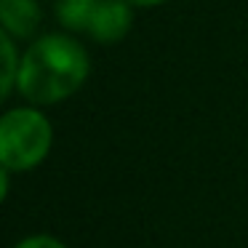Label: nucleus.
<instances>
[{
	"mask_svg": "<svg viewBox=\"0 0 248 248\" xmlns=\"http://www.w3.org/2000/svg\"><path fill=\"white\" fill-rule=\"evenodd\" d=\"M91 59L83 43L67 32H48L35 38L22 54L16 93L27 104L51 107L86 86Z\"/></svg>",
	"mask_w": 248,
	"mask_h": 248,
	"instance_id": "1",
	"label": "nucleus"
},
{
	"mask_svg": "<svg viewBox=\"0 0 248 248\" xmlns=\"http://www.w3.org/2000/svg\"><path fill=\"white\" fill-rule=\"evenodd\" d=\"M54 147V128L35 104L11 107L0 118V166L14 173L38 168Z\"/></svg>",
	"mask_w": 248,
	"mask_h": 248,
	"instance_id": "2",
	"label": "nucleus"
},
{
	"mask_svg": "<svg viewBox=\"0 0 248 248\" xmlns=\"http://www.w3.org/2000/svg\"><path fill=\"white\" fill-rule=\"evenodd\" d=\"M134 6L128 0H102L88 24V35L102 46H115L131 32Z\"/></svg>",
	"mask_w": 248,
	"mask_h": 248,
	"instance_id": "3",
	"label": "nucleus"
},
{
	"mask_svg": "<svg viewBox=\"0 0 248 248\" xmlns=\"http://www.w3.org/2000/svg\"><path fill=\"white\" fill-rule=\"evenodd\" d=\"M40 19H43V11L38 0H0V27L11 38L22 40L35 35Z\"/></svg>",
	"mask_w": 248,
	"mask_h": 248,
	"instance_id": "4",
	"label": "nucleus"
},
{
	"mask_svg": "<svg viewBox=\"0 0 248 248\" xmlns=\"http://www.w3.org/2000/svg\"><path fill=\"white\" fill-rule=\"evenodd\" d=\"M102 0H56V19L70 32H88L93 14H96Z\"/></svg>",
	"mask_w": 248,
	"mask_h": 248,
	"instance_id": "5",
	"label": "nucleus"
},
{
	"mask_svg": "<svg viewBox=\"0 0 248 248\" xmlns=\"http://www.w3.org/2000/svg\"><path fill=\"white\" fill-rule=\"evenodd\" d=\"M0 54H3V78H0V99H8L16 91V78L22 67V54L16 48V38L0 30Z\"/></svg>",
	"mask_w": 248,
	"mask_h": 248,
	"instance_id": "6",
	"label": "nucleus"
},
{
	"mask_svg": "<svg viewBox=\"0 0 248 248\" xmlns=\"http://www.w3.org/2000/svg\"><path fill=\"white\" fill-rule=\"evenodd\" d=\"M14 248H67L59 237L46 235V232H35V235H27L16 243Z\"/></svg>",
	"mask_w": 248,
	"mask_h": 248,
	"instance_id": "7",
	"label": "nucleus"
},
{
	"mask_svg": "<svg viewBox=\"0 0 248 248\" xmlns=\"http://www.w3.org/2000/svg\"><path fill=\"white\" fill-rule=\"evenodd\" d=\"M11 173L8 168H0V200L8 198V189H11Z\"/></svg>",
	"mask_w": 248,
	"mask_h": 248,
	"instance_id": "8",
	"label": "nucleus"
},
{
	"mask_svg": "<svg viewBox=\"0 0 248 248\" xmlns=\"http://www.w3.org/2000/svg\"><path fill=\"white\" fill-rule=\"evenodd\" d=\"M134 8H157L163 6V3H168V0H128Z\"/></svg>",
	"mask_w": 248,
	"mask_h": 248,
	"instance_id": "9",
	"label": "nucleus"
}]
</instances>
